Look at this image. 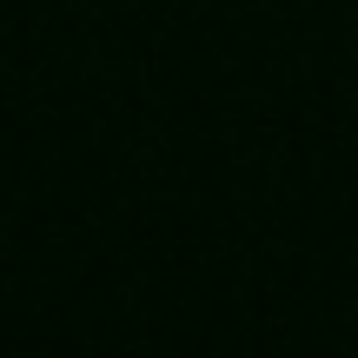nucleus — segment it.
I'll list each match as a JSON object with an SVG mask.
<instances>
[]
</instances>
